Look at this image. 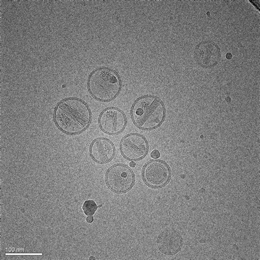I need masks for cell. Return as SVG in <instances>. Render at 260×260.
I'll list each match as a JSON object with an SVG mask.
<instances>
[{"instance_id":"obj_4","label":"cell","mask_w":260,"mask_h":260,"mask_svg":"<svg viewBox=\"0 0 260 260\" xmlns=\"http://www.w3.org/2000/svg\"><path fill=\"white\" fill-rule=\"evenodd\" d=\"M105 178L108 188L116 193L127 192L132 189L135 183L133 171L124 165H116L110 168Z\"/></svg>"},{"instance_id":"obj_9","label":"cell","mask_w":260,"mask_h":260,"mask_svg":"<svg viewBox=\"0 0 260 260\" xmlns=\"http://www.w3.org/2000/svg\"><path fill=\"white\" fill-rule=\"evenodd\" d=\"M115 145L107 138H100L91 145L89 153L98 164H105L110 161L115 155Z\"/></svg>"},{"instance_id":"obj_6","label":"cell","mask_w":260,"mask_h":260,"mask_svg":"<svg viewBox=\"0 0 260 260\" xmlns=\"http://www.w3.org/2000/svg\"><path fill=\"white\" fill-rule=\"evenodd\" d=\"M120 149L121 154L126 159L138 160L146 156L148 151V144L142 136L132 134L123 138Z\"/></svg>"},{"instance_id":"obj_11","label":"cell","mask_w":260,"mask_h":260,"mask_svg":"<svg viewBox=\"0 0 260 260\" xmlns=\"http://www.w3.org/2000/svg\"><path fill=\"white\" fill-rule=\"evenodd\" d=\"M99 208V206H98L95 202L91 200L85 201L83 206L84 213L88 216L94 215Z\"/></svg>"},{"instance_id":"obj_15","label":"cell","mask_w":260,"mask_h":260,"mask_svg":"<svg viewBox=\"0 0 260 260\" xmlns=\"http://www.w3.org/2000/svg\"><path fill=\"white\" fill-rule=\"evenodd\" d=\"M90 258V259H91V258L95 259V258H94V257H90V258Z\"/></svg>"},{"instance_id":"obj_1","label":"cell","mask_w":260,"mask_h":260,"mask_svg":"<svg viewBox=\"0 0 260 260\" xmlns=\"http://www.w3.org/2000/svg\"><path fill=\"white\" fill-rule=\"evenodd\" d=\"M91 112L87 105L77 99H69L57 106L54 120L63 133L74 135L82 133L91 121Z\"/></svg>"},{"instance_id":"obj_14","label":"cell","mask_w":260,"mask_h":260,"mask_svg":"<svg viewBox=\"0 0 260 260\" xmlns=\"http://www.w3.org/2000/svg\"><path fill=\"white\" fill-rule=\"evenodd\" d=\"M129 166L132 168H134L136 166V164L134 161H133L131 162H130Z\"/></svg>"},{"instance_id":"obj_2","label":"cell","mask_w":260,"mask_h":260,"mask_svg":"<svg viewBox=\"0 0 260 260\" xmlns=\"http://www.w3.org/2000/svg\"><path fill=\"white\" fill-rule=\"evenodd\" d=\"M164 105L157 98L145 96L138 99L133 106L132 116L138 127L149 129L159 126L165 117Z\"/></svg>"},{"instance_id":"obj_13","label":"cell","mask_w":260,"mask_h":260,"mask_svg":"<svg viewBox=\"0 0 260 260\" xmlns=\"http://www.w3.org/2000/svg\"><path fill=\"white\" fill-rule=\"evenodd\" d=\"M94 218L92 216H88L86 218V221L88 223H91L93 222Z\"/></svg>"},{"instance_id":"obj_7","label":"cell","mask_w":260,"mask_h":260,"mask_svg":"<svg viewBox=\"0 0 260 260\" xmlns=\"http://www.w3.org/2000/svg\"><path fill=\"white\" fill-rule=\"evenodd\" d=\"M99 122L103 131L110 135H116L123 132L126 124L124 113L116 108L104 110L100 116Z\"/></svg>"},{"instance_id":"obj_8","label":"cell","mask_w":260,"mask_h":260,"mask_svg":"<svg viewBox=\"0 0 260 260\" xmlns=\"http://www.w3.org/2000/svg\"><path fill=\"white\" fill-rule=\"evenodd\" d=\"M221 56L220 49L213 42H202L195 48V59L201 66L204 68L214 67L220 60Z\"/></svg>"},{"instance_id":"obj_5","label":"cell","mask_w":260,"mask_h":260,"mask_svg":"<svg viewBox=\"0 0 260 260\" xmlns=\"http://www.w3.org/2000/svg\"><path fill=\"white\" fill-rule=\"evenodd\" d=\"M143 176L146 184L151 188H158L168 183L170 178V171L164 161L153 160L145 166Z\"/></svg>"},{"instance_id":"obj_10","label":"cell","mask_w":260,"mask_h":260,"mask_svg":"<svg viewBox=\"0 0 260 260\" xmlns=\"http://www.w3.org/2000/svg\"><path fill=\"white\" fill-rule=\"evenodd\" d=\"M157 243L161 253L169 255L177 253L183 245L182 239L180 233L173 230H166L161 233Z\"/></svg>"},{"instance_id":"obj_3","label":"cell","mask_w":260,"mask_h":260,"mask_svg":"<svg viewBox=\"0 0 260 260\" xmlns=\"http://www.w3.org/2000/svg\"><path fill=\"white\" fill-rule=\"evenodd\" d=\"M88 87L95 99L108 102L118 94L121 83L116 73L107 68H101L94 71L89 76Z\"/></svg>"},{"instance_id":"obj_12","label":"cell","mask_w":260,"mask_h":260,"mask_svg":"<svg viewBox=\"0 0 260 260\" xmlns=\"http://www.w3.org/2000/svg\"><path fill=\"white\" fill-rule=\"evenodd\" d=\"M151 156L153 158L157 159L160 156V153L157 150H153L151 153Z\"/></svg>"}]
</instances>
